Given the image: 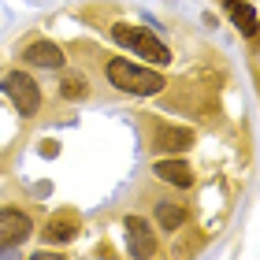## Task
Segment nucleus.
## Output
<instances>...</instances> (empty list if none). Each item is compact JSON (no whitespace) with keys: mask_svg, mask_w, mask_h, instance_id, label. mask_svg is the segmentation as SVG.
<instances>
[{"mask_svg":"<svg viewBox=\"0 0 260 260\" xmlns=\"http://www.w3.org/2000/svg\"><path fill=\"white\" fill-rule=\"evenodd\" d=\"M78 234V216L75 212H60V216L49 219V227H45V238H49L52 245H63Z\"/></svg>","mask_w":260,"mask_h":260,"instance_id":"obj_8","label":"nucleus"},{"mask_svg":"<svg viewBox=\"0 0 260 260\" xmlns=\"http://www.w3.org/2000/svg\"><path fill=\"white\" fill-rule=\"evenodd\" d=\"M126 245H130V256H152L156 253V242L149 234V223L141 216H126Z\"/></svg>","mask_w":260,"mask_h":260,"instance_id":"obj_5","label":"nucleus"},{"mask_svg":"<svg viewBox=\"0 0 260 260\" xmlns=\"http://www.w3.org/2000/svg\"><path fill=\"white\" fill-rule=\"evenodd\" d=\"M4 93L15 101L19 115H34V112L41 108V89H38V82H34L30 75H22V71H11V75L4 78Z\"/></svg>","mask_w":260,"mask_h":260,"instance_id":"obj_3","label":"nucleus"},{"mask_svg":"<svg viewBox=\"0 0 260 260\" xmlns=\"http://www.w3.org/2000/svg\"><path fill=\"white\" fill-rule=\"evenodd\" d=\"M182 219H186V208L182 205H171V201H160V205H156V223L164 231H175Z\"/></svg>","mask_w":260,"mask_h":260,"instance_id":"obj_11","label":"nucleus"},{"mask_svg":"<svg viewBox=\"0 0 260 260\" xmlns=\"http://www.w3.org/2000/svg\"><path fill=\"white\" fill-rule=\"evenodd\" d=\"M223 8H227V15L234 19V26H238L245 38H253L256 34V11L245 4V0H223Z\"/></svg>","mask_w":260,"mask_h":260,"instance_id":"obj_10","label":"nucleus"},{"mask_svg":"<svg viewBox=\"0 0 260 260\" xmlns=\"http://www.w3.org/2000/svg\"><path fill=\"white\" fill-rule=\"evenodd\" d=\"M112 38H115V45H123V49L138 52V56H145V60L156 63V67H164L171 60L168 45H164L160 38H152L145 26H112Z\"/></svg>","mask_w":260,"mask_h":260,"instance_id":"obj_2","label":"nucleus"},{"mask_svg":"<svg viewBox=\"0 0 260 260\" xmlns=\"http://www.w3.org/2000/svg\"><path fill=\"white\" fill-rule=\"evenodd\" d=\"M30 216L19 208H0V249H15L19 242L30 238Z\"/></svg>","mask_w":260,"mask_h":260,"instance_id":"obj_4","label":"nucleus"},{"mask_svg":"<svg viewBox=\"0 0 260 260\" xmlns=\"http://www.w3.org/2000/svg\"><path fill=\"white\" fill-rule=\"evenodd\" d=\"M104 75H108L112 86H119L123 93H134V97H152V93H160L164 86H168L160 71L138 67V63H130V60H108Z\"/></svg>","mask_w":260,"mask_h":260,"instance_id":"obj_1","label":"nucleus"},{"mask_svg":"<svg viewBox=\"0 0 260 260\" xmlns=\"http://www.w3.org/2000/svg\"><path fill=\"white\" fill-rule=\"evenodd\" d=\"M26 63L56 71V67H63V52H60V45H52V41H34V45H26Z\"/></svg>","mask_w":260,"mask_h":260,"instance_id":"obj_7","label":"nucleus"},{"mask_svg":"<svg viewBox=\"0 0 260 260\" xmlns=\"http://www.w3.org/2000/svg\"><path fill=\"white\" fill-rule=\"evenodd\" d=\"M63 97H71V101H78V97H86V86H82L78 78H67L63 82Z\"/></svg>","mask_w":260,"mask_h":260,"instance_id":"obj_12","label":"nucleus"},{"mask_svg":"<svg viewBox=\"0 0 260 260\" xmlns=\"http://www.w3.org/2000/svg\"><path fill=\"white\" fill-rule=\"evenodd\" d=\"M190 145H193V130L186 126H160L152 138V149H164V152H186Z\"/></svg>","mask_w":260,"mask_h":260,"instance_id":"obj_6","label":"nucleus"},{"mask_svg":"<svg viewBox=\"0 0 260 260\" xmlns=\"http://www.w3.org/2000/svg\"><path fill=\"white\" fill-rule=\"evenodd\" d=\"M152 175H156V179H164V182H171V186H179V190H186V186L193 182V171L186 168L182 160H156Z\"/></svg>","mask_w":260,"mask_h":260,"instance_id":"obj_9","label":"nucleus"}]
</instances>
